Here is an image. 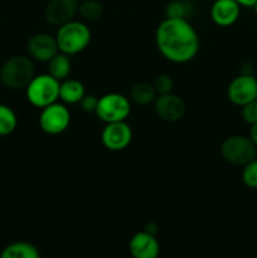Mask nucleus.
I'll return each instance as SVG.
<instances>
[{
	"mask_svg": "<svg viewBox=\"0 0 257 258\" xmlns=\"http://www.w3.org/2000/svg\"><path fill=\"white\" fill-rule=\"evenodd\" d=\"M144 231L148 232V233H150V234H154V236H156V233H158V231H159V226L155 223V222H149V223L145 226V229H144Z\"/></svg>",
	"mask_w": 257,
	"mask_h": 258,
	"instance_id": "bb28decb",
	"label": "nucleus"
},
{
	"mask_svg": "<svg viewBox=\"0 0 257 258\" xmlns=\"http://www.w3.org/2000/svg\"><path fill=\"white\" fill-rule=\"evenodd\" d=\"M49 67H48V72L50 76L58 81H63L68 77L71 73V59L70 55L66 53H57L52 59L49 60Z\"/></svg>",
	"mask_w": 257,
	"mask_h": 258,
	"instance_id": "a211bd4d",
	"label": "nucleus"
},
{
	"mask_svg": "<svg viewBox=\"0 0 257 258\" xmlns=\"http://www.w3.org/2000/svg\"><path fill=\"white\" fill-rule=\"evenodd\" d=\"M131 112V105L127 97L121 93H106L98 98L96 115L106 123L125 121Z\"/></svg>",
	"mask_w": 257,
	"mask_h": 258,
	"instance_id": "423d86ee",
	"label": "nucleus"
},
{
	"mask_svg": "<svg viewBox=\"0 0 257 258\" xmlns=\"http://www.w3.org/2000/svg\"><path fill=\"white\" fill-rule=\"evenodd\" d=\"M3 258H39V249L29 242H14L5 247L2 252Z\"/></svg>",
	"mask_w": 257,
	"mask_h": 258,
	"instance_id": "dca6fc26",
	"label": "nucleus"
},
{
	"mask_svg": "<svg viewBox=\"0 0 257 258\" xmlns=\"http://www.w3.org/2000/svg\"><path fill=\"white\" fill-rule=\"evenodd\" d=\"M158 50L173 63H186L199 50V37L188 19L165 18L155 32Z\"/></svg>",
	"mask_w": 257,
	"mask_h": 258,
	"instance_id": "f257e3e1",
	"label": "nucleus"
},
{
	"mask_svg": "<svg viewBox=\"0 0 257 258\" xmlns=\"http://www.w3.org/2000/svg\"><path fill=\"white\" fill-rule=\"evenodd\" d=\"M191 13H193V5L189 0H171L165 8L166 18L188 19Z\"/></svg>",
	"mask_w": 257,
	"mask_h": 258,
	"instance_id": "aec40b11",
	"label": "nucleus"
},
{
	"mask_svg": "<svg viewBox=\"0 0 257 258\" xmlns=\"http://www.w3.org/2000/svg\"><path fill=\"white\" fill-rule=\"evenodd\" d=\"M55 39L60 52L68 55L77 54L90 44L91 30L83 22L70 20L59 25Z\"/></svg>",
	"mask_w": 257,
	"mask_h": 258,
	"instance_id": "f03ea898",
	"label": "nucleus"
},
{
	"mask_svg": "<svg viewBox=\"0 0 257 258\" xmlns=\"http://www.w3.org/2000/svg\"><path fill=\"white\" fill-rule=\"evenodd\" d=\"M257 148L248 136L232 135L221 145V155L232 165L243 166L256 158Z\"/></svg>",
	"mask_w": 257,
	"mask_h": 258,
	"instance_id": "39448f33",
	"label": "nucleus"
},
{
	"mask_svg": "<svg viewBox=\"0 0 257 258\" xmlns=\"http://www.w3.org/2000/svg\"><path fill=\"white\" fill-rule=\"evenodd\" d=\"M78 0H49L45 7L44 17L49 24L62 25L73 20L78 13Z\"/></svg>",
	"mask_w": 257,
	"mask_h": 258,
	"instance_id": "f8f14e48",
	"label": "nucleus"
},
{
	"mask_svg": "<svg viewBox=\"0 0 257 258\" xmlns=\"http://www.w3.org/2000/svg\"><path fill=\"white\" fill-rule=\"evenodd\" d=\"M153 86L158 95H165V93H169L173 91L174 81L170 76L164 75L163 73V75H159L158 77L154 80Z\"/></svg>",
	"mask_w": 257,
	"mask_h": 258,
	"instance_id": "5701e85b",
	"label": "nucleus"
},
{
	"mask_svg": "<svg viewBox=\"0 0 257 258\" xmlns=\"http://www.w3.org/2000/svg\"><path fill=\"white\" fill-rule=\"evenodd\" d=\"M241 5L236 0H216L211 8V18L218 27H231L238 20Z\"/></svg>",
	"mask_w": 257,
	"mask_h": 258,
	"instance_id": "ddd939ff",
	"label": "nucleus"
},
{
	"mask_svg": "<svg viewBox=\"0 0 257 258\" xmlns=\"http://www.w3.org/2000/svg\"><path fill=\"white\" fill-rule=\"evenodd\" d=\"M133 140V131L125 121L106 123L101 134L102 145L110 151L125 150Z\"/></svg>",
	"mask_w": 257,
	"mask_h": 258,
	"instance_id": "1a4fd4ad",
	"label": "nucleus"
},
{
	"mask_svg": "<svg viewBox=\"0 0 257 258\" xmlns=\"http://www.w3.org/2000/svg\"><path fill=\"white\" fill-rule=\"evenodd\" d=\"M248 138L251 139V141L254 144V146H256V148H257V122L256 123H252L251 127H249Z\"/></svg>",
	"mask_w": 257,
	"mask_h": 258,
	"instance_id": "cd10ccee",
	"label": "nucleus"
},
{
	"mask_svg": "<svg viewBox=\"0 0 257 258\" xmlns=\"http://www.w3.org/2000/svg\"><path fill=\"white\" fill-rule=\"evenodd\" d=\"M81 108L85 112H96V107H97L98 98L95 95H85L82 100L80 101Z\"/></svg>",
	"mask_w": 257,
	"mask_h": 258,
	"instance_id": "393cba45",
	"label": "nucleus"
},
{
	"mask_svg": "<svg viewBox=\"0 0 257 258\" xmlns=\"http://www.w3.org/2000/svg\"><path fill=\"white\" fill-rule=\"evenodd\" d=\"M154 102H155L154 108H155L156 115L164 121L175 122L185 115V102L183 101V98L171 92L156 96Z\"/></svg>",
	"mask_w": 257,
	"mask_h": 258,
	"instance_id": "9d476101",
	"label": "nucleus"
},
{
	"mask_svg": "<svg viewBox=\"0 0 257 258\" xmlns=\"http://www.w3.org/2000/svg\"><path fill=\"white\" fill-rule=\"evenodd\" d=\"M242 181L249 189H257V159L254 158L246 165H243L242 170Z\"/></svg>",
	"mask_w": 257,
	"mask_h": 258,
	"instance_id": "4be33fe9",
	"label": "nucleus"
},
{
	"mask_svg": "<svg viewBox=\"0 0 257 258\" xmlns=\"http://www.w3.org/2000/svg\"><path fill=\"white\" fill-rule=\"evenodd\" d=\"M78 14L86 22H96L103 14V7L98 0H85L78 5Z\"/></svg>",
	"mask_w": 257,
	"mask_h": 258,
	"instance_id": "6ab92c4d",
	"label": "nucleus"
},
{
	"mask_svg": "<svg viewBox=\"0 0 257 258\" xmlns=\"http://www.w3.org/2000/svg\"><path fill=\"white\" fill-rule=\"evenodd\" d=\"M239 71H241V75H253L254 67L251 62H244Z\"/></svg>",
	"mask_w": 257,
	"mask_h": 258,
	"instance_id": "a878e982",
	"label": "nucleus"
},
{
	"mask_svg": "<svg viewBox=\"0 0 257 258\" xmlns=\"http://www.w3.org/2000/svg\"><path fill=\"white\" fill-rule=\"evenodd\" d=\"M27 48L30 57L39 62H49L59 50L55 37L48 33H38L32 35L28 40Z\"/></svg>",
	"mask_w": 257,
	"mask_h": 258,
	"instance_id": "9b49d317",
	"label": "nucleus"
},
{
	"mask_svg": "<svg viewBox=\"0 0 257 258\" xmlns=\"http://www.w3.org/2000/svg\"><path fill=\"white\" fill-rule=\"evenodd\" d=\"M71 122V112L62 103H50L42 108L39 126L48 135H59L65 133Z\"/></svg>",
	"mask_w": 257,
	"mask_h": 258,
	"instance_id": "0eeeda50",
	"label": "nucleus"
},
{
	"mask_svg": "<svg viewBox=\"0 0 257 258\" xmlns=\"http://www.w3.org/2000/svg\"><path fill=\"white\" fill-rule=\"evenodd\" d=\"M86 95L85 86L78 80H63L59 86V98L65 103L75 105Z\"/></svg>",
	"mask_w": 257,
	"mask_h": 258,
	"instance_id": "2eb2a0df",
	"label": "nucleus"
},
{
	"mask_svg": "<svg viewBox=\"0 0 257 258\" xmlns=\"http://www.w3.org/2000/svg\"><path fill=\"white\" fill-rule=\"evenodd\" d=\"M158 96L153 85L146 82H139L134 85L130 90V100L140 106H146L154 102Z\"/></svg>",
	"mask_w": 257,
	"mask_h": 258,
	"instance_id": "f3484780",
	"label": "nucleus"
},
{
	"mask_svg": "<svg viewBox=\"0 0 257 258\" xmlns=\"http://www.w3.org/2000/svg\"><path fill=\"white\" fill-rule=\"evenodd\" d=\"M131 256L135 258H156L160 252V246L154 234L148 232H138L128 243Z\"/></svg>",
	"mask_w": 257,
	"mask_h": 258,
	"instance_id": "4468645a",
	"label": "nucleus"
},
{
	"mask_svg": "<svg viewBox=\"0 0 257 258\" xmlns=\"http://www.w3.org/2000/svg\"><path fill=\"white\" fill-rule=\"evenodd\" d=\"M253 9H254V12H256V14H257V2H256V4L253 5Z\"/></svg>",
	"mask_w": 257,
	"mask_h": 258,
	"instance_id": "c756f323",
	"label": "nucleus"
},
{
	"mask_svg": "<svg viewBox=\"0 0 257 258\" xmlns=\"http://www.w3.org/2000/svg\"><path fill=\"white\" fill-rule=\"evenodd\" d=\"M241 116L244 122L249 123V125L257 122V98L242 106Z\"/></svg>",
	"mask_w": 257,
	"mask_h": 258,
	"instance_id": "b1692460",
	"label": "nucleus"
},
{
	"mask_svg": "<svg viewBox=\"0 0 257 258\" xmlns=\"http://www.w3.org/2000/svg\"><path fill=\"white\" fill-rule=\"evenodd\" d=\"M17 116L14 111L7 105H0V136L12 134L17 127Z\"/></svg>",
	"mask_w": 257,
	"mask_h": 258,
	"instance_id": "412c9836",
	"label": "nucleus"
},
{
	"mask_svg": "<svg viewBox=\"0 0 257 258\" xmlns=\"http://www.w3.org/2000/svg\"><path fill=\"white\" fill-rule=\"evenodd\" d=\"M59 81L55 80L49 73L34 76L27 86L28 101L39 108L57 102L59 98Z\"/></svg>",
	"mask_w": 257,
	"mask_h": 258,
	"instance_id": "20e7f679",
	"label": "nucleus"
},
{
	"mask_svg": "<svg viewBox=\"0 0 257 258\" xmlns=\"http://www.w3.org/2000/svg\"><path fill=\"white\" fill-rule=\"evenodd\" d=\"M241 7H246V8H253V5L256 4L257 0H236Z\"/></svg>",
	"mask_w": 257,
	"mask_h": 258,
	"instance_id": "c85d7f7f",
	"label": "nucleus"
},
{
	"mask_svg": "<svg viewBox=\"0 0 257 258\" xmlns=\"http://www.w3.org/2000/svg\"><path fill=\"white\" fill-rule=\"evenodd\" d=\"M227 97L239 107L251 102L257 98V78L253 75H239L228 85Z\"/></svg>",
	"mask_w": 257,
	"mask_h": 258,
	"instance_id": "6e6552de",
	"label": "nucleus"
},
{
	"mask_svg": "<svg viewBox=\"0 0 257 258\" xmlns=\"http://www.w3.org/2000/svg\"><path fill=\"white\" fill-rule=\"evenodd\" d=\"M34 76V64L25 55L10 57L0 68V82L10 90L27 88Z\"/></svg>",
	"mask_w": 257,
	"mask_h": 258,
	"instance_id": "7ed1b4c3",
	"label": "nucleus"
}]
</instances>
